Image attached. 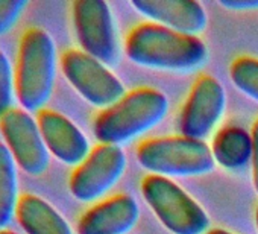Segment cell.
<instances>
[{"instance_id": "12", "label": "cell", "mask_w": 258, "mask_h": 234, "mask_svg": "<svg viewBox=\"0 0 258 234\" xmlns=\"http://www.w3.org/2000/svg\"><path fill=\"white\" fill-rule=\"evenodd\" d=\"M140 217L137 201L118 193L90 207L78 220V234H127Z\"/></svg>"}, {"instance_id": "10", "label": "cell", "mask_w": 258, "mask_h": 234, "mask_svg": "<svg viewBox=\"0 0 258 234\" xmlns=\"http://www.w3.org/2000/svg\"><path fill=\"white\" fill-rule=\"evenodd\" d=\"M226 94L211 75H202L193 84L179 114V133L184 137L205 140L223 117Z\"/></svg>"}, {"instance_id": "20", "label": "cell", "mask_w": 258, "mask_h": 234, "mask_svg": "<svg viewBox=\"0 0 258 234\" xmlns=\"http://www.w3.org/2000/svg\"><path fill=\"white\" fill-rule=\"evenodd\" d=\"M252 145H253V151H252V183H253V189L258 193V119L255 121L252 131Z\"/></svg>"}, {"instance_id": "23", "label": "cell", "mask_w": 258, "mask_h": 234, "mask_svg": "<svg viewBox=\"0 0 258 234\" xmlns=\"http://www.w3.org/2000/svg\"><path fill=\"white\" fill-rule=\"evenodd\" d=\"M0 234H20V232H17V231H13V229H8V228H5V229H0Z\"/></svg>"}, {"instance_id": "2", "label": "cell", "mask_w": 258, "mask_h": 234, "mask_svg": "<svg viewBox=\"0 0 258 234\" xmlns=\"http://www.w3.org/2000/svg\"><path fill=\"white\" fill-rule=\"evenodd\" d=\"M167 111L169 99L163 91L136 88L94 117L93 134L99 143L120 146L161 124Z\"/></svg>"}, {"instance_id": "4", "label": "cell", "mask_w": 258, "mask_h": 234, "mask_svg": "<svg viewBox=\"0 0 258 234\" xmlns=\"http://www.w3.org/2000/svg\"><path fill=\"white\" fill-rule=\"evenodd\" d=\"M136 155L143 169L166 178L201 177L213 172L216 164L205 142L184 136L145 140L139 145Z\"/></svg>"}, {"instance_id": "7", "label": "cell", "mask_w": 258, "mask_h": 234, "mask_svg": "<svg viewBox=\"0 0 258 234\" xmlns=\"http://www.w3.org/2000/svg\"><path fill=\"white\" fill-rule=\"evenodd\" d=\"M0 134L17 167L31 177L43 175L50 163L37 117L22 106L11 108L0 117Z\"/></svg>"}, {"instance_id": "11", "label": "cell", "mask_w": 258, "mask_h": 234, "mask_svg": "<svg viewBox=\"0 0 258 234\" xmlns=\"http://www.w3.org/2000/svg\"><path fill=\"white\" fill-rule=\"evenodd\" d=\"M37 122L49 154L58 161L76 167L91 152L87 136L67 115L43 108L37 112Z\"/></svg>"}, {"instance_id": "19", "label": "cell", "mask_w": 258, "mask_h": 234, "mask_svg": "<svg viewBox=\"0 0 258 234\" xmlns=\"http://www.w3.org/2000/svg\"><path fill=\"white\" fill-rule=\"evenodd\" d=\"M28 5L26 0H0V37L14 29Z\"/></svg>"}, {"instance_id": "15", "label": "cell", "mask_w": 258, "mask_h": 234, "mask_svg": "<svg viewBox=\"0 0 258 234\" xmlns=\"http://www.w3.org/2000/svg\"><path fill=\"white\" fill-rule=\"evenodd\" d=\"M210 149L214 163L229 172L244 170L252 163V136L241 127L228 125L219 130Z\"/></svg>"}, {"instance_id": "6", "label": "cell", "mask_w": 258, "mask_h": 234, "mask_svg": "<svg viewBox=\"0 0 258 234\" xmlns=\"http://www.w3.org/2000/svg\"><path fill=\"white\" fill-rule=\"evenodd\" d=\"M59 66L67 82L84 100L96 108L105 109L126 94L124 85L108 66L81 49L64 50Z\"/></svg>"}, {"instance_id": "21", "label": "cell", "mask_w": 258, "mask_h": 234, "mask_svg": "<svg viewBox=\"0 0 258 234\" xmlns=\"http://www.w3.org/2000/svg\"><path fill=\"white\" fill-rule=\"evenodd\" d=\"M219 5L232 11H258V0H219Z\"/></svg>"}, {"instance_id": "16", "label": "cell", "mask_w": 258, "mask_h": 234, "mask_svg": "<svg viewBox=\"0 0 258 234\" xmlns=\"http://www.w3.org/2000/svg\"><path fill=\"white\" fill-rule=\"evenodd\" d=\"M19 199V167L5 143L0 142V229L8 228L16 219Z\"/></svg>"}, {"instance_id": "9", "label": "cell", "mask_w": 258, "mask_h": 234, "mask_svg": "<svg viewBox=\"0 0 258 234\" xmlns=\"http://www.w3.org/2000/svg\"><path fill=\"white\" fill-rule=\"evenodd\" d=\"M124 169L126 154L121 146L99 143L72 172L69 190L81 202L97 201L118 183Z\"/></svg>"}, {"instance_id": "8", "label": "cell", "mask_w": 258, "mask_h": 234, "mask_svg": "<svg viewBox=\"0 0 258 234\" xmlns=\"http://www.w3.org/2000/svg\"><path fill=\"white\" fill-rule=\"evenodd\" d=\"M72 20L81 50L105 66L117 61V32L111 8L105 0H75Z\"/></svg>"}, {"instance_id": "24", "label": "cell", "mask_w": 258, "mask_h": 234, "mask_svg": "<svg viewBox=\"0 0 258 234\" xmlns=\"http://www.w3.org/2000/svg\"><path fill=\"white\" fill-rule=\"evenodd\" d=\"M255 223H256V229H258V207H256V213H255Z\"/></svg>"}, {"instance_id": "13", "label": "cell", "mask_w": 258, "mask_h": 234, "mask_svg": "<svg viewBox=\"0 0 258 234\" xmlns=\"http://www.w3.org/2000/svg\"><path fill=\"white\" fill-rule=\"evenodd\" d=\"M131 7L152 23L179 34H201L208 23L204 7L196 0H131Z\"/></svg>"}, {"instance_id": "3", "label": "cell", "mask_w": 258, "mask_h": 234, "mask_svg": "<svg viewBox=\"0 0 258 234\" xmlns=\"http://www.w3.org/2000/svg\"><path fill=\"white\" fill-rule=\"evenodd\" d=\"M58 67L56 46L43 28H28L19 43L14 66L16 97L29 112L46 108L55 88Z\"/></svg>"}, {"instance_id": "14", "label": "cell", "mask_w": 258, "mask_h": 234, "mask_svg": "<svg viewBox=\"0 0 258 234\" xmlns=\"http://www.w3.org/2000/svg\"><path fill=\"white\" fill-rule=\"evenodd\" d=\"M16 219L25 234H73L66 217L35 193H22Z\"/></svg>"}, {"instance_id": "18", "label": "cell", "mask_w": 258, "mask_h": 234, "mask_svg": "<svg viewBox=\"0 0 258 234\" xmlns=\"http://www.w3.org/2000/svg\"><path fill=\"white\" fill-rule=\"evenodd\" d=\"M16 97V75L14 66L8 55L0 49V117L7 114L14 103Z\"/></svg>"}, {"instance_id": "22", "label": "cell", "mask_w": 258, "mask_h": 234, "mask_svg": "<svg viewBox=\"0 0 258 234\" xmlns=\"http://www.w3.org/2000/svg\"><path fill=\"white\" fill-rule=\"evenodd\" d=\"M207 234H234L228 229H223V228H213V229H208Z\"/></svg>"}, {"instance_id": "17", "label": "cell", "mask_w": 258, "mask_h": 234, "mask_svg": "<svg viewBox=\"0 0 258 234\" xmlns=\"http://www.w3.org/2000/svg\"><path fill=\"white\" fill-rule=\"evenodd\" d=\"M229 78L241 93L258 102V58H235L229 67Z\"/></svg>"}, {"instance_id": "1", "label": "cell", "mask_w": 258, "mask_h": 234, "mask_svg": "<svg viewBox=\"0 0 258 234\" xmlns=\"http://www.w3.org/2000/svg\"><path fill=\"white\" fill-rule=\"evenodd\" d=\"M124 55L134 64L148 69L191 72L205 64L208 49L199 37L179 34L148 22L127 34Z\"/></svg>"}, {"instance_id": "5", "label": "cell", "mask_w": 258, "mask_h": 234, "mask_svg": "<svg viewBox=\"0 0 258 234\" xmlns=\"http://www.w3.org/2000/svg\"><path fill=\"white\" fill-rule=\"evenodd\" d=\"M142 195L158 220L172 234H207L210 217L205 210L176 183L160 175L142 181Z\"/></svg>"}]
</instances>
